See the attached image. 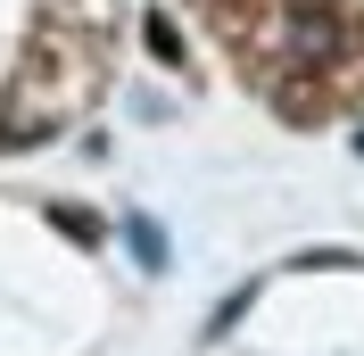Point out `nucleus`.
<instances>
[{
  "label": "nucleus",
  "instance_id": "nucleus-1",
  "mask_svg": "<svg viewBox=\"0 0 364 356\" xmlns=\"http://www.w3.org/2000/svg\"><path fill=\"white\" fill-rule=\"evenodd\" d=\"M273 42L290 50L298 67H315V75H323V67H331V58H340V42H348V25L331 17V9H323V0H298L290 17L273 25Z\"/></svg>",
  "mask_w": 364,
  "mask_h": 356
},
{
  "label": "nucleus",
  "instance_id": "nucleus-6",
  "mask_svg": "<svg viewBox=\"0 0 364 356\" xmlns=\"http://www.w3.org/2000/svg\"><path fill=\"white\" fill-rule=\"evenodd\" d=\"M199 9H232V0H199Z\"/></svg>",
  "mask_w": 364,
  "mask_h": 356
},
{
  "label": "nucleus",
  "instance_id": "nucleus-7",
  "mask_svg": "<svg viewBox=\"0 0 364 356\" xmlns=\"http://www.w3.org/2000/svg\"><path fill=\"white\" fill-rule=\"evenodd\" d=\"M356 150H364V133H356Z\"/></svg>",
  "mask_w": 364,
  "mask_h": 356
},
{
  "label": "nucleus",
  "instance_id": "nucleus-2",
  "mask_svg": "<svg viewBox=\"0 0 364 356\" xmlns=\"http://www.w3.org/2000/svg\"><path fill=\"white\" fill-rule=\"evenodd\" d=\"M282 116H290V125H323V116H331L323 75H282Z\"/></svg>",
  "mask_w": 364,
  "mask_h": 356
},
{
  "label": "nucleus",
  "instance_id": "nucleus-4",
  "mask_svg": "<svg viewBox=\"0 0 364 356\" xmlns=\"http://www.w3.org/2000/svg\"><path fill=\"white\" fill-rule=\"evenodd\" d=\"M50 224H58V232H67V241H100V232H108V224H100V216H91V207H75V199H58V207H50Z\"/></svg>",
  "mask_w": 364,
  "mask_h": 356
},
{
  "label": "nucleus",
  "instance_id": "nucleus-3",
  "mask_svg": "<svg viewBox=\"0 0 364 356\" xmlns=\"http://www.w3.org/2000/svg\"><path fill=\"white\" fill-rule=\"evenodd\" d=\"M141 25H149L141 42H149V58H158V67H191V50H182V33H174L166 17H141Z\"/></svg>",
  "mask_w": 364,
  "mask_h": 356
},
{
  "label": "nucleus",
  "instance_id": "nucleus-5",
  "mask_svg": "<svg viewBox=\"0 0 364 356\" xmlns=\"http://www.w3.org/2000/svg\"><path fill=\"white\" fill-rule=\"evenodd\" d=\"M124 241H133V257H141V266H166V232H158L149 216H124Z\"/></svg>",
  "mask_w": 364,
  "mask_h": 356
}]
</instances>
